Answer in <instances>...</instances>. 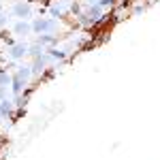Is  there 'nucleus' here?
I'll use <instances>...</instances> for the list:
<instances>
[{
	"instance_id": "12",
	"label": "nucleus",
	"mask_w": 160,
	"mask_h": 160,
	"mask_svg": "<svg viewBox=\"0 0 160 160\" xmlns=\"http://www.w3.org/2000/svg\"><path fill=\"white\" fill-rule=\"evenodd\" d=\"M98 4L105 9V11H109V9H113V7L118 4V0H98Z\"/></svg>"
},
{
	"instance_id": "10",
	"label": "nucleus",
	"mask_w": 160,
	"mask_h": 160,
	"mask_svg": "<svg viewBox=\"0 0 160 160\" xmlns=\"http://www.w3.org/2000/svg\"><path fill=\"white\" fill-rule=\"evenodd\" d=\"M47 51V47H43L41 43H30V47H28V56L30 58H38V56H43Z\"/></svg>"
},
{
	"instance_id": "3",
	"label": "nucleus",
	"mask_w": 160,
	"mask_h": 160,
	"mask_svg": "<svg viewBox=\"0 0 160 160\" xmlns=\"http://www.w3.org/2000/svg\"><path fill=\"white\" fill-rule=\"evenodd\" d=\"M83 13H86V17L90 19V24L96 26V24H102L105 22V17H107V11L100 7V4H92V7H86L83 9Z\"/></svg>"
},
{
	"instance_id": "2",
	"label": "nucleus",
	"mask_w": 160,
	"mask_h": 160,
	"mask_svg": "<svg viewBox=\"0 0 160 160\" xmlns=\"http://www.w3.org/2000/svg\"><path fill=\"white\" fill-rule=\"evenodd\" d=\"M11 13H13V17H17V19H30L32 17V4H30V0H17L11 7Z\"/></svg>"
},
{
	"instance_id": "7",
	"label": "nucleus",
	"mask_w": 160,
	"mask_h": 160,
	"mask_svg": "<svg viewBox=\"0 0 160 160\" xmlns=\"http://www.w3.org/2000/svg\"><path fill=\"white\" fill-rule=\"evenodd\" d=\"M37 43H41L43 47H53L56 43H58V37L56 34H51V32H45V34H37Z\"/></svg>"
},
{
	"instance_id": "8",
	"label": "nucleus",
	"mask_w": 160,
	"mask_h": 160,
	"mask_svg": "<svg viewBox=\"0 0 160 160\" xmlns=\"http://www.w3.org/2000/svg\"><path fill=\"white\" fill-rule=\"evenodd\" d=\"M26 88H28V83H26L24 79H19L17 75H13V81H11V94L13 96H19Z\"/></svg>"
},
{
	"instance_id": "1",
	"label": "nucleus",
	"mask_w": 160,
	"mask_h": 160,
	"mask_svg": "<svg viewBox=\"0 0 160 160\" xmlns=\"http://www.w3.org/2000/svg\"><path fill=\"white\" fill-rule=\"evenodd\" d=\"M60 28V19L56 17H34L32 19V32L34 34H45V32H56Z\"/></svg>"
},
{
	"instance_id": "5",
	"label": "nucleus",
	"mask_w": 160,
	"mask_h": 160,
	"mask_svg": "<svg viewBox=\"0 0 160 160\" xmlns=\"http://www.w3.org/2000/svg\"><path fill=\"white\" fill-rule=\"evenodd\" d=\"M13 34L19 38H26V37H30V34H34L32 32V22L30 19H17L13 24Z\"/></svg>"
},
{
	"instance_id": "9",
	"label": "nucleus",
	"mask_w": 160,
	"mask_h": 160,
	"mask_svg": "<svg viewBox=\"0 0 160 160\" xmlns=\"http://www.w3.org/2000/svg\"><path fill=\"white\" fill-rule=\"evenodd\" d=\"M47 53L51 56V60L56 62V64H58V62H64L66 58H68V51H64V49H56V47H49V49H47Z\"/></svg>"
},
{
	"instance_id": "11",
	"label": "nucleus",
	"mask_w": 160,
	"mask_h": 160,
	"mask_svg": "<svg viewBox=\"0 0 160 160\" xmlns=\"http://www.w3.org/2000/svg\"><path fill=\"white\" fill-rule=\"evenodd\" d=\"M11 81H13V75L9 71L0 68V88H11Z\"/></svg>"
},
{
	"instance_id": "6",
	"label": "nucleus",
	"mask_w": 160,
	"mask_h": 160,
	"mask_svg": "<svg viewBox=\"0 0 160 160\" xmlns=\"http://www.w3.org/2000/svg\"><path fill=\"white\" fill-rule=\"evenodd\" d=\"M13 75H17L19 79H24L26 83L32 79V64H19L17 68H15V73Z\"/></svg>"
},
{
	"instance_id": "15",
	"label": "nucleus",
	"mask_w": 160,
	"mask_h": 160,
	"mask_svg": "<svg viewBox=\"0 0 160 160\" xmlns=\"http://www.w3.org/2000/svg\"><path fill=\"white\" fill-rule=\"evenodd\" d=\"M7 90H11V88H0V100L7 98Z\"/></svg>"
},
{
	"instance_id": "14",
	"label": "nucleus",
	"mask_w": 160,
	"mask_h": 160,
	"mask_svg": "<svg viewBox=\"0 0 160 160\" xmlns=\"http://www.w3.org/2000/svg\"><path fill=\"white\" fill-rule=\"evenodd\" d=\"M143 9H145L143 4H137L135 9H132V13H135V15H139V13H143Z\"/></svg>"
},
{
	"instance_id": "13",
	"label": "nucleus",
	"mask_w": 160,
	"mask_h": 160,
	"mask_svg": "<svg viewBox=\"0 0 160 160\" xmlns=\"http://www.w3.org/2000/svg\"><path fill=\"white\" fill-rule=\"evenodd\" d=\"M7 22H9V17H7V13L4 11H0V30L7 26Z\"/></svg>"
},
{
	"instance_id": "4",
	"label": "nucleus",
	"mask_w": 160,
	"mask_h": 160,
	"mask_svg": "<svg viewBox=\"0 0 160 160\" xmlns=\"http://www.w3.org/2000/svg\"><path fill=\"white\" fill-rule=\"evenodd\" d=\"M28 47H30V45H28L26 41H17L15 45H11V47H9L7 56H9L13 62H19V60H24L26 56H28Z\"/></svg>"
}]
</instances>
